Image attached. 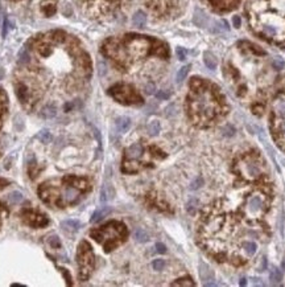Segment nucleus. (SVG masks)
<instances>
[{"label":"nucleus","instance_id":"nucleus-17","mask_svg":"<svg viewBox=\"0 0 285 287\" xmlns=\"http://www.w3.org/2000/svg\"><path fill=\"white\" fill-rule=\"evenodd\" d=\"M39 139L41 140L42 143H49L50 140H52V134H50L49 130L44 129V130H41L40 134H39Z\"/></svg>","mask_w":285,"mask_h":287},{"label":"nucleus","instance_id":"nucleus-8","mask_svg":"<svg viewBox=\"0 0 285 287\" xmlns=\"http://www.w3.org/2000/svg\"><path fill=\"white\" fill-rule=\"evenodd\" d=\"M193 21L194 24L197 25V27H201V28H205L207 25V21H208V17L207 15L205 14L203 11H201L199 8H197L194 11V16H193Z\"/></svg>","mask_w":285,"mask_h":287},{"label":"nucleus","instance_id":"nucleus-32","mask_svg":"<svg viewBox=\"0 0 285 287\" xmlns=\"http://www.w3.org/2000/svg\"><path fill=\"white\" fill-rule=\"evenodd\" d=\"M232 23H234V27H235V28H239V27H240V17H239V16H234V17H232Z\"/></svg>","mask_w":285,"mask_h":287},{"label":"nucleus","instance_id":"nucleus-22","mask_svg":"<svg viewBox=\"0 0 285 287\" xmlns=\"http://www.w3.org/2000/svg\"><path fill=\"white\" fill-rule=\"evenodd\" d=\"M8 200L11 202H20L23 200V195L20 192H12L9 196H8Z\"/></svg>","mask_w":285,"mask_h":287},{"label":"nucleus","instance_id":"nucleus-16","mask_svg":"<svg viewBox=\"0 0 285 287\" xmlns=\"http://www.w3.org/2000/svg\"><path fill=\"white\" fill-rule=\"evenodd\" d=\"M160 129H161L160 122H157V120H152L148 126V131H149L150 135H157V134L160 132Z\"/></svg>","mask_w":285,"mask_h":287},{"label":"nucleus","instance_id":"nucleus-12","mask_svg":"<svg viewBox=\"0 0 285 287\" xmlns=\"http://www.w3.org/2000/svg\"><path fill=\"white\" fill-rule=\"evenodd\" d=\"M203 61H205V65H206L208 69H211V70H214L215 68H217V65H218L215 56L211 54L210 52H205V54H203Z\"/></svg>","mask_w":285,"mask_h":287},{"label":"nucleus","instance_id":"nucleus-18","mask_svg":"<svg viewBox=\"0 0 285 287\" xmlns=\"http://www.w3.org/2000/svg\"><path fill=\"white\" fill-rule=\"evenodd\" d=\"M243 247H244V251L248 254V256H253L256 251V245H255V242H244L243 244Z\"/></svg>","mask_w":285,"mask_h":287},{"label":"nucleus","instance_id":"nucleus-6","mask_svg":"<svg viewBox=\"0 0 285 287\" xmlns=\"http://www.w3.org/2000/svg\"><path fill=\"white\" fill-rule=\"evenodd\" d=\"M143 154V146L140 143H135L132 144L129 148H127L125 151V159L127 160H135L139 159Z\"/></svg>","mask_w":285,"mask_h":287},{"label":"nucleus","instance_id":"nucleus-1","mask_svg":"<svg viewBox=\"0 0 285 287\" xmlns=\"http://www.w3.org/2000/svg\"><path fill=\"white\" fill-rule=\"evenodd\" d=\"M265 208H267V201H265V197L260 193H255L250 196L245 201V208L244 212L248 217H260V216L264 214Z\"/></svg>","mask_w":285,"mask_h":287},{"label":"nucleus","instance_id":"nucleus-9","mask_svg":"<svg viewBox=\"0 0 285 287\" xmlns=\"http://www.w3.org/2000/svg\"><path fill=\"white\" fill-rule=\"evenodd\" d=\"M199 277L205 283H207L208 280H213V278H214L213 270L210 269V266H208L207 263H205V262L199 263Z\"/></svg>","mask_w":285,"mask_h":287},{"label":"nucleus","instance_id":"nucleus-31","mask_svg":"<svg viewBox=\"0 0 285 287\" xmlns=\"http://www.w3.org/2000/svg\"><path fill=\"white\" fill-rule=\"evenodd\" d=\"M156 249H157L158 253H165V251H166L165 245H164V244H160V242H158V244H156Z\"/></svg>","mask_w":285,"mask_h":287},{"label":"nucleus","instance_id":"nucleus-21","mask_svg":"<svg viewBox=\"0 0 285 287\" xmlns=\"http://www.w3.org/2000/svg\"><path fill=\"white\" fill-rule=\"evenodd\" d=\"M281 279H282V274L280 270L273 269L271 271V280H273V282H280Z\"/></svg>","mask_w":285,"mask_h":287},{"label":"nucleus","instance_id":"nucleus-36","mask_svg":"<svg viewBox=\"0 0 285 287\" xmlns=\"http://www.w3.org/2000/svg\"><path fill=\"white\" fill-rule=\"evenodd\" d=\"M240 284H242V286H243V284H245V279H242V282H240Z\"/></svg>","mask_w":285,"mask_h":287},{"label":"nucleus","instance_id":"nucleus-10","mask_svg":"<svg viewBox=\"0 0 285 287\" xmlns=\"http://www.w3.org/2000/svg\"><path fill=\"white\" fill-rule=\"evenodd\" d=\"M131 126V119L127 118V117H120L116 119V129L120 131V132H125L128 131Z\"/></svg>","mask_w":285,"mask_h":287},{"label":"nucleus","instance_id":"nucleus-35","mask_svg":"<svg viewBox=\"0 0 285 287\" xmlns=\"http://www.w3.org/2000/svg\"><path fill=\"white\" fill-rule=\"evenodd\" d=\"M273 63H275V68H276V69H281V68H282V65H284V63H282L281 61H275Z\"/></svg>","mask_w":285,"mask_h":287},{"label":"nucleus","instance_id":"nucleus-2","mask_svg":"<svg viewBox=\"0 0 285 287\" xmlns=\"http://www.w3.org/2000/svg\"><path fill=\"white\" fill-rule=\"evenodd\" d=\"M78 257H79V265H81V278L85 279L88 277V273H90L92 259H94L91 250H90V246H88L87 242L81 244Z\"/></svg>","mask_w":285,"mask_h":287},{"label":"nucleus","instance_id":"nucleus-11","mask_svg":"<svg viewBox=\"0 0 285 287\" xmlns=\"http://www.w3.org/2000/svg\"><path fill=\"white\" fill-rule=\"evenodd\" d=\"M132 21H134V25L135 27H139V28H143L145 23H147V16H145L144 12L139 11L134 15V19H132Z\"/></svg>","mask_w":285,"mask_h":287},{"label":"nucleus","instance_id":"nucleus-29","mask_svg":"<svg viewBox=\"0 0 285 287\" xmlns=\"http://www.w3.org/2000/svg\"><path fill=\"white\" fill-rule=\"evenodd\" d=\"M49 238H50V240H49V244H53L55 247H60V246H61L60 241H58V238H57L55 235H54V237H49Z\"/></svg>","mask_w":285,"mask_h":287},{"label":"nucleus","instance_id":"nucleus-19","mask_svg":"<svg viewBox=\"0 0 285 287\" xmlns=\"http://www.w3.org/2000/svg\"><path fill=\"white\" fill-rule=\"evenodd\" d=\"M135 238L139 242H147L149 237H148V234H147L145 230H143V229H137V230L135 232Z\"/></svg>","mask_w":285,"mask_h":287},{"label":"nucleus","instance_id":"nucleus-7","mask_svg":"<svg viewBox=\"0 0 285 287\" xmlns=\"http://www.w3.org/2000/svg\"><path fill=\"white\" fill-rule=\"evenodd\" d=\"M273 113L277 118H285V95L276 98L273 103Z\"/></svg>","mask_w":285,"mask_h":287},{"label":"nucleus","instance_id":"nucleus-20","mask_svg":"<svg viewBox=\"0 0 285 287\" xmlns=\"http://www.w3.org/2000/svg\"><path fill=\"white\" fill-rule=\"evenodd\" d=\"M62 226H69V229H70V230H78L79 229V226H81V224L78 221H75V220H67V221H63L62 222Z\"/></svg>","mask_w":285,"mask_h":287},{"label":"nucleus","instance_id":"nucleus-14","mask_svg":"<svg viewBox=\"0 0 285 287\" xmlns=\"http://www.w3.org/2000/svg\"><path fill=\"white\" fill-rule=\"evenodd\" d=\"M110 212V208L108 207H103L102 209H99L97 210L94 214H92V217H91V222H95V221H99L100 218H103L104 216Z\"/></svg>","mask_w":285,"mask_h":287},{"label":"nucleus","instance_id":"nucleus-23","mask_svg":"<svg viewBox=\"0 0 285 287\" xmlns=\"http://www.w3.org/2000/svg\"><path fill=\"white\" fill-rule=\"evenodd\" d=\"M152 266H153L155 270L160 271V270L164 269V266H165V262H164V259H155L153 263H152Z\"/></svg>","mask_w":285,"mask_h":287},{"label":"nucleus","instance_id":"nucleus-25","mask_svg":"<svg viewBox=\"0 0 285 287\" xmlns=\"http://www.w3.org/2000/svg\"><path fill=\"white\" fill-rule=\"evenodd\" d=\"M201 185H202V179H201V177H198V179H195V180L192 183V185H190V189L195 190V189H198Z\"/></svg>","mask_w":285,"mask_h":287},{"label":"nucleus","instance_id":"nucleus-24","mask_svg":"<svg viewBox=\"0 0 285 287\" xmlns=\"http://www.w3.org/2000/svg\"><path fill=\"white\" fill-rule=\"evenodd\" d=\"M173 286H194V283L192 282L190 278H183V279H180V282H174Z\"/></svg>","mask_w":285,"mask_h":287},{"label":"nucleus","instance_id":"nucleus-15","mask_svg":"<svg viewBox=\"0 0 285 287\" xmlns=\"http://www.w3.org/2000/svg\"><path fill=\"white\" fill-rule=\"evenodd\" d=\"M189 70H190V66L189 65H186V66H182L180 70H178V73H177V77H176V81L178 82H182L183 80L186 78V75H187V73H189Z\"/></svg>","mask_w":285,"mask_h":287},{"label":"nucleus","instance_id":"nucleus-34","mask_svg":"<svg viewBox=\"0 0 285 287\" xmlns=\"http://www.w3.org/2000/svg\"><path fill=\"white\" fill-rule=\"evenodd\" d=\"M104 73H106V68H104V65H103V63H99V74L103 75Z\"/></svg>","mask_w":285,"mask_h":287},{"label":"nucleus","instance_id":"nucleus-13","mask_svg":"<svg viewBox=\"0 0 285 287\" xmlns=\"http://www.w3.org/2000/svg\"><path fill=\"white\" fill-rule=\"evenodd\" d=\"M55 114H57V109H55L53 105H48V106H45V107H44V109L40 111V115H41L42 118H45V119L54 118Z\"/></svg>","mask_w":285,"mask_h":287},{"label":"nucleus","instance_id":"nucleus-4","mask_svg":"<svg viewBox=\"0 0 285 287\" xmlns=\"http://www.w3.org/2000/svg\"><path fill=\"white\" fill-rule=\"evenodd\" d=\"M242 174L245 176V177H248V179H255L259 175L261 174V171H263V165L260 163V160L256 157H253V156H248V157H245L244 159V162L242 164Z\"/></svg>","mask_w":285,"mask_h":287},{"label":"nucleus","instance_id":"nucleus-28","mask_svg":"<svg viewBox=\"0 0 285 287\" xmlns=\"http://www.w3.org/2000/svg\"><path fill=\"white\" fill-rule=\"evenodd\" d=\"M156 97L158 98V99H166L168 97H169V93H166V91H162V90H160L157 94H156Z\"/></svg>","mask_w":285,"mask_h":287},{"label":"nucleus","instance_id":"nucleus-26","mask_svg":"<svg viewBox=\"0 0 285 287\" xmlns=\"http://www.w3.org/2000/svg\"><path fill=\"white\" fill-rule=\"evenodd\" d=\"M28 58H29V56L27 54V52H25V49H21L20 53H18V60H20V62L28 61Z\"/></svg>","mask_w":285,"mask_h":287},{"label":"nucleus","instance_id":"nucleus-3","mask_svg":"<svg viewBox=\"0 0 285 287\" xmlns=\"http://www.w3.org/2000/svg\"><path fill=\"white\" fill-rule=\"evenodd\" d=\"M110 93L122 103H135V102L141 101V98L137 97L134 90L128 86H116L115 89H111Z\"/></svg>","mask_w":285,"mask_h":287},{"label":"nucleus","instance_id":"nucleus-30","mask_svg":"<svg viewBox=\"0 0 285 287\" xmlns=\"http://www.w3.org/2000/svg\"><path fill=\"white\" fill-rule=\"evenodd\" d=\"M7 29H8V20L5 19V20L3 21V32H2V36L3 37L7 36Z\"/></svg>","mask_w":285,"mask_h":287},{"label":"nucleus","instance_id":"nucleus-5","mask_svg":"<svg viewBox=\"0 0 285 287\" xmlns=\"http://www.w3.org/2000/svg\"><path fill=\"white\" fill-rule=\"evenodd\" d=\"M275 138L285 147V118H277L275 123Z\"/></svg>","mask_w":285,"mask_h":287},{"label":"nucleus","instance_id":"nucleus-27","mask_svg":"<svg viewBox=\"0 0 285 287\" xmlns=\"http://www.w3.org/2000/svg\"><path fill=\"white\" fill-rule=\"evenodd\" d=\"M177 57H178V58H180L181 61L185 60V57H186V52H185V49H183V48H177Z\"/></svg>","mask_w":285,"mask_h":287},{"label":"nucleus","instance_id":"nucleus-33","mask_svg":"<svg viewBox=\"0 0 285 287\" xmlns=\"http://www.w3.org/2000/svg\"><path fill=\"white\" fill-rule=\"evenodd\" d=\"M153 90H155L153 84H149V85H147V87H145V91H147L148 94H152V93H153Z\"/></svg>","mask_w":285,"mask_h":287}]
</instances>
